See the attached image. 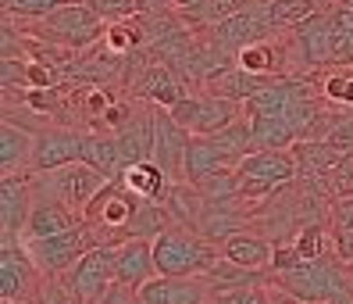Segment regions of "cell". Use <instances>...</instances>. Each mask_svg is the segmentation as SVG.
<instances>
[{
	"instance_id": "12",
	"label": "cell",
	"mask_w": 353,
	"mask_h": 304,
	"mask_svg": "<svg viewBox=\"0 0 353 304\" xmlns=\"http://www.w3.org/2000/svg\"><path fill=\"white\" fill-rule=\"evenodd\" d=\"M90 133L93 129H75V126H47L36 133V147H32V172H50L61 165H75L86 161L90 151Z\"/></svg>"
},
{
	"instance_id": "3",
	"label": "cell",
	"mask_w": 353,
	"mask_h": 304,
	"mask_svg": "<svg viewBox=\"0 0 353 304\" xmlns=\"http://www.w3.org/2000/svg\"><path fill=\"white\" fill-rule=\"evenodd\" d=\"M296 182L293 151H254L236 165V193L239 200H268L279 190Z\"/></svg>"
},
{
	"instance_id": "43",
	"label": "cell",
	"mask_w": 353,
	"mask_h": 304,
	"mask_svg": "<svg viewBox=\"0 0 353 304\" xmlns=\"http://www.w3.org/2000/svg\"><path fill=\"white\" fill-rule=\"evenodd\" d=\"M346 272H350V279H353V261H350V265H346Z\"/></svg>"
},
{
	"instance_id": "4",
	"label": "cell",
	"mask_w": 353,
	"mask_h": 304,
	"mask_svg": "<svg viewBox=\"0 0 353 304\" xmlns=\"http://www.w3.org/2000/svg\"><path fill=\"white\" fill-rule=\"evenodd\" d=\"M29 179H32V193L54 197L79 215L86 211L90 200L111 182V175L100 172L97 165H90V161H75V165H61V169H50V172H32Z\"/></svg>"
},
{
	"instance_id": "23",
	"label": "cell",
	"mask_w": 353,
	"mask_h": 304,
	"mask_svg": "<svg viewBox=\"0 0 353 304\" xmlns=\"http://www.w3.org/2000/svg\"><path fill=\"white\" fill-rule=\"evenodd\" d=\"M272 254H275V240L254 236V233H236L221 243V258H228L232 265H243L250 272H268L272 276Z\"/></svg>"
},
{
	"instance_id": "24",
	"label": "cell",
	"mask_w": 353,
	"mask_h": 304,
	"mask_svg": "<svg viewBox=\"0 0 353 304\" xmlns=\"http://www.w3.org/2000/svg\"><path fill=\"white\" fill-rule=\"evenodd\" d=\"M272 79H264V75H254V72H246L239 65H225L218 68L214 75H207V83L203 90L207 93H214V97H225V100H236V104H243V100H250L261 86H268Z\"/></svg>"
},
{
	"instance_id": "34",
	"label": "cell",
	"mask_w": 353,
	"mask_h": 304,
	"mask_svg": "<svg viewBox=\"0 0 353 304\" xmlns=\"http://www.w3.org/2000/svg\"><path fill=\"white\" fill-rule=\"evenodd\" d=\"M4 11L11 18H26V22H39V18H47L54 11H61L65 4H79V0H0Z\"/></svg>"
},
{
	"instance_id": "26",
	"label": "cell",
	"mask_w": 353,
	"mask_h": 304,
	"mask_svg": "<svg viewBox=\"0 0 353 304\" xmlns=\"http://www.w3.org/2000/svg\"><path fill=\"white\" fill-rule=\"evenodd\" d=\"M328 36H332V65H353V0L328 4Z\"/></svg>"
},
{
	"instance_id": "39",
	"label": "cell",
	"mask_w": 353,
	"mask_h": 304,
	"mask_svg": "<svg viewBox=\"0 0 353 304\" xmlns=\"http://www.w3.org/2000/svg\"><path fill=\"white\" fill-rule=\"evenodd\" d=\"M332 251H336V258L343 261V265H350L353 261V229L332 233Z\"/></svg>"
},
{
	"instance_id": "18",
	"label": "cell",
	"mask_w": 353,
	"mask_h": 304,
	"mask_svg": "<svg viewBox=\"0 0 353 304\" xmlns=\"http://www.w3.org/2000/svg\"><path fill=\"white\" fill-rule=\"evenodd\" d=\"M293 161H296V179L300 182H310V187H328L332 172L339 165V151L325 144V140H296L293 147Z\"/></svg>"
},
{
	"instance_id": "17",
	"label": "cell",
	"mask_w": 353,
	"mask_h": 304,
	"mask_svg": "<svg viewBox=\"0 0 353 304\" xmlns=\"http://www.w3.org/2000/svg\"><path fill=\"white\" fill-rule=\"evenodd\" d=\"M236 161L221 151V144L214 136H190V147H185V182L190 187H203L211 175L232 172Z\"/></svg>"
},
{
	"instance_id": "31",
	"label": "cell",
	"mask_w": 353,
	"mask_h": 304,
	"mask_svg": "<svg viewBox=\"0 0 353 304\" xmlns=\"http://www.w3.org/2000/svg\"><path fill=\"white\" fill-rule=\"evenodd\" d=\"M314 83L325 97V104L353 108V65H332V68H325L321 79L314 75Z\"/></svg>"
},
{
	"instance_id": "42",
	"label": "cell",
	"mask_w": 353,
	"mask_h": 304,
	"mask_svg": "<svg viewBox=\"0 0 353 304\" xmlns=\"http://www.w3.org/2000/svg\"><path fill=\"white\" fill-rule=\"evenodd\" d=\"M328 304H353V294H346V297H336V301H328Z\"/></svg>"
},
{
	"instance_id": "14",
	"label": "cell",
	"mask_w": 353,
	"mask_h": 304,
	"mask_svg": "<svg viewBox=\"0 0 353 304\" xmlns=\"http://www.w3.org/2000/svg\"><path fill=\"white\" fill-rule=\"evenodd\" d=\"M185 147H190V133L172 118L168 108H154V161L168 172L172 182H185Z\"/></svg>"
},
{
	"instance_id": "35",
	"label": "cell",
	"mask_w": 353,
	"mask_h": 304,
	"mask_svg": "<svg viewBox=\"0 0 353 304\" xmlns=\"http://www.w3.org/2000/svg\"><path fill=\"white\" fill-rule=\"evenodd\" d=\"M82 4H90L103 22H121V18L139 15V0H82Z\"/></svg>"
},
{
	"instance_id": "20",
	"label": "cell",
	"mask_w": 353,
	"mask_h": 304,
	"mask_svg": "<svg viewBox=\"0 0 353 304\" xmlns=\"http://www.w3.org/2000/svg\"><path fill=\"white\" fill-rule=\"evenodd\" d=\"M82 226V215L72 211L68 205H61L54 197H39L32 193V211H29V222H26V233L22 240H36V236H57V233H68Z\"/></svg>"
},
{
	"instance_id": "40",
	"label": "cell",
	"mask_w": 353,
	"mask_h": 304,
	"mask_svg": "<svg viewBox=\"0 0 353 304\" xmlns=\"http://www.w3.org/2000/svg\"><path fill=\"white\" fill-rule=\"evenodd\" d=\"M139 301V290H132V287H125V283H114V287L103 294V301L100 304H136Z\"/></svg>"
},
{
	"instance_id": "21",
	"label": "cell",
	"mask_w": 353,
	"mask_h": 304,
	"mask_svg": "<svg viewBox=\"0 0 353 304\" xmlns=\"http://www.w3.org/2000/svg\"><path fill=\"white\" fill-rule=\"evenodd\" d=\"M32 211V179L29 175H4L0 182V218L4 236H22Z\"/></svg>"
},
{
	"instance_id": "1",
	"label": "cell",
	"mask_w": 353,
	"mask_h": 304,
	"mask_svg": "<svg viewBox=\"0 0 353 304\" xmlns=\"http://www.w3.org/2000/svg\"><path fill=\"white\" fill-rule=\"evenodd\" d=\"M154 261L157 276H207L221 261V247L190 226H172L154 240Z\"/></svg>"
},
{
	"instance_id": "13",
	"label": "cell",
	"mask_w": 353,
	"mask_h": 304,
	"mask_svg": "<svg viewBox=\"0 0 353 304\" xmlns=\"http://www.w3.org/2000/svg\"><path fill=\"white\" fill-rule=\"evenodd\" d=\"M39 272L32 254L26 251V240L22 236H4L0 243V301H26L32 297Z\"/></svg>"
},
{
	"instance_id": "5",
	"label": "cell",
	"mask_w": 353,
	"mask_h": 304,
	"mask_svg": "<svg viewBox=\"0 0 353 304\" xmlns=\"http://www.w3.org/2000/svg\"><path fill=\"white\" fill-rule=\"evenodd\" d=\"M143 200L125 187L121 179H111L108 187H103L90 205L82 211V222L90 226L93 233V243H108V247H118V243H125V226L132 222L136 208Z\"/></svg>"
},
{
	"instance_id": "32",
	"label": "cell",
	"mask_w": 353,
	"mask_h": 304,
	"mask_svg": "<svg viewBox=\"0 0 353 304\" xmlns=\"http://www.w3.org/2000/svg\"><path fill=\"white\" fill-rule=\"evenodd\" d=\"M243 8V0H200L196 8L190 11H179L182 15V22L190 26V29H218L225 18H232L236 11Z\"/></svg>"
},
{
	"instance_id": "38",
	"label": "cell",
	"mask_w": 353,
	"mask_h": 304,
	"mask_svg": "<svg viewBox=\"0 0 353 304\" xmlns=\"http://www.w3.org/2000/svg\"><path fill=\"white\" fill-rule=\"evenodd\" d=\"M300 254H296V247L293 243H282V240H275V254H272V276H282V272H289V269H296L300 265Z\"/></svg>"
},
{
	"instance_id": "29",
	"label": "cell",
	"mask_w": 353,
	"mask_h": 304,
	"mask_svg": "<svg viewBox=\"0 0 353 304\" xmlns=\"http://www.w3.org/2000/svg\"><path fill=\"white\" fill-rule=\"evenodd\" d=\"M236 65L254 72V75H264V79H275V75H289L282 68V54L275 47V39H257V44H246L239 54H236Z\"/></svg>"
},
{
	"instance_id": "15",
	"label": "cell",
	"mask_w": 353,
	"mask_h": 304,
	"mask_svg": "<svg viewBox=\"0 0 353 304\" xmlns=\"http://www.w3.org/2000/svg\"><path fill=\"white\" fill-rule=\"evenodd\" d=\"M143 304H211V287L203 276H154L139 287Z\"/></svg>"
},
{
	"instance_id": "22",
	"label": "cell",
	"mask_w": 353,
	"mask_h": 304,
	"mask_svg": "<svg viewBox=\"0 0 353 304\" xmlns=\"http://www.w3.org/2000/svg\"><path fill=\"white\" fill-rule=\"evenodd\" d=\"M32 147H36V133L4 118V126H0V172L32 175Z\"/></svg>"
},
{
	"instance_id": "33",
	"label": "cell",
	"mask_w": 353,
	"mask_h": 304,
	"mask_svg": "<svg viewBox=\"0 0 353 304\" xmlns=\"http://www.w3.org/2000/svg\"><path fill=\"white\" fill-rule=\"evenodd\" d=\"M268 4H272L275 29H296L321 11V0H268Z\"/></svg>"
},
{
	"instance_id": "28",
	"label": "cell",
	"mask_w": 353,
	"mask_h": 304,
	"mask_svg": "<svg viewBox=\"0 0 353 304\" xmlns=\"http://www.w3.org/2000/svg\"><path fill=\"white\" fill-rule=\"evenodd\" d=\"M203 279L211 287V297H218V294H232V290H246V287H261V283H268V272H250V269L232 265L228 258H221Z\"/></svg>"
},
{
	"instance_id": "8",
	"label": "cell",
	"mask_w": 353,
	"mask_h": 304,
	"mask_svg": "<svg viewBox=\"0 0 353 304\" xmlns=\"http://www.w3.org/2000/svg\"><path fill=\"white\" fill-rule=\"evenodd\" d=\"M90 247H97V243H93V233H90L86 222L68 229V233H57V236L26 240V251L32 254V261H36V269L43 272V279H65Z\"/></svg>"
},
{
	"instance_id": "10",
	"label": "cell",
	"mask_w": 353,
	"mask_h": 304,
	"mask_svg": "<svg viewBox=\"0 0 353 304\" xmlns=\"http://www.w3.org/2000/svg\"><path fill=\"white\" fill-rule=\"evenodd\" d=\"M118 283L114 276V247L108 243H97L82 254V261L65 276V294L82 301V304H100L103 294Z\"/></svg>"
},
{
	"instance_id": "41",
	"label": "cell",
	"mask_w": 353,
	"mask_h": 304,
	"mask_svg": "<svg viewBox=\"0 0 353 304\" xmlns=\"http://www.w3.org/2000/svg\"><path fill=\"white\" fill-rule=\"evenodd\" d=\"M54 304H82V301H75V297H68V294H61Z\"/></svg>"
},
{
	"instance_id": "6",
	"label": "cell",
	"mask_w": 353,
	"mask_h": 304,
	"mask_svg": "<svg viewBox=\"0 0 353 304\" xmlns=\"http://www.w3.org/2000/svg\"><path fill=\"white\" fill-rule=\"evenodd\" d=\"M275 29V18H272V4L268 0H243V8L225 18V22L211 32V39L207 44L214 47L218 57H225L228 65H236V54L246 47V44H257V39H272Z\"/></svg>"
},
{
	"instance_id": "36",
	"label": "cell",
	"mask_w": 353,
	"mask_h": 304,
	"mask_svg": "<svg viewBox=\"0 0 353 304\" xmlns=\"http://www.w3.org/2000/svg\"><path fill=\"white\" fill-rule=\"evenodd\" d=\"M328 226H332V233L353 229V193L328 200Z\"/></svg>"
},
{
	"instance_id": "44",
	"label": "cell",
	"mask_w": 353,
	"mask_h": 304,
	"mask_svg": "<svg viewBox=\"0 0 353 304\" xmlns=\"http://www.w3.org/2000/svg\"><path fill=\"white\" fill-rule=\"evenodd\" d=\"M136 304H143V301H136Z\"/></svg>"
},
{
	"instance_id": "2",
	"label": "cell",
	"mask_w": 353,
	"mask_h": 304,
	"mask_svg": "<svg viewBox=\"0 0 353 304\" xmlns=\"http://www.w3.org/2000/svg\"><path fill=\"white\" fill-rule=\"evenodd\" d=\"M285 294H293L303 304H328L336 297L353 294V279L346 272V265L336 258V251L318 258V261H300L296 269H289L282 276H272Z\"/></svg>"
},
{
	"instance_id": "7",
	"label": "cell",
	"mask_w": 353,
	"mask_h": 304,
	"mask_svg": "<svg viewBox=\"0 0 353 304\" xmlns=\"http://www.w3.org/2000/svg\"><path fill=\"white\" fill-rule=\"evenodd\" d=\"M39 39H50L54 47H65V50H90L97 47L103 32H108V22L90 8V4H65L61 11L47 15L36 22Z\"/></svg>"
},
{
	"instance_id": "30",
	"label": "cell",
	"mask_w": 353,
	"mask_h": 304,
	"mask_svg": "<svg viewBox=\"0 0 353 304\" xmlns=\"http://www.w3.org/2000/svg\"><path fill=\"white\" fill-rule=\"evenodd\" d=\"M172 226H179V222H175V215L168 208L143 200V205L136 208V215H132V222L125 226V236L129 240H157L164 229H172Z\"/></svg>"
},
{
	"instance_id": "19",
	"label": "cell",
	"mask_w": 353,
	"mask_h": 304,
	"mask_svg": "<svg viewBox=\"0 0 353 304\" xmlns=\"http://www.w3.org/2000/svg\"><path fill=\"white\" fill-rule=\"evenodd\" d=\"M114 276L118 283L139 290L143 283H150L157 276V261H154V240H125L114 247Z\"/></svg>"
},
{
	"instance_id": "11",
	"label": "cell",
	"mask_w": 353,
	"mask_h": 304,
	"mask_svg": "<svg viewBox=\"0 0 353 304\" xmlns=\"http://www.w3.org/2000/svg\"><path fill=\"white\" fill-rule=\"evenodd\" d=\"M139 54H143V50H139ZM125 79H129L132 93H136L139 100H147V104H154V108H175L179 100L190 93L185 79L168 65V61H161V57H154V61H143V57H139V65L129 68Z\"/></svg>"
},
{
	"instance_id": "25",
	"label": "cell",
	"mask_w": 353,
	"mask_h": 304,
	"mask_svg": "<svg viewBox=\"0 0 353 304\" xmlns=\"http://www.w3.org/2000/svg\"><path fill=\"white\" fill-rule=\"evenodd\" d=\"M118 179L125 182V187H129L139 200H150V205H161V200L168 197V190H172L168 172H164L154 158H150V161H139V165H129Z\"/></svg>"
},
{
	"instance_id": "9",
	"label": "cell",
	"mask_w": 353,
	"mask_h": 304,
	"mask_svg": "<svg viewBox=\"0 0 353 304\" xmlns=\"http://www.w3.org/2000/svg\"><path fill=\"white\" fill-rule=\"evenodd\" d=\"M172 118L179 126L190 133V136H211L243 115V104L236 100H225V97H214V93H185L175 108H168Z\"/></svg>"
},
{
	"instance_id": "27",
	"label": "cell",
	"mask_w": 353,
	"mask_h": 304,
	"mask_svg": "<svg viewBox=\"0 0 353 304\" xmlns=\"http://www.w3.org/2000/svg\"><path fill=\"white\" fill-rule=\"evenodd\" d=\"M100 44L118 57H132L136 50L147 47V26H143L139 15L121 18V22H108V32H103Z\"/></svg>"
},
{
	"instance_id": "45",
	"label": "cell",
	"mask_w": 353,
	"mask_h": 304,
	"mask_svg": "<svg viewBox=\"0 0 353 304\" xmlns=\"http://www.w3.org/2000/svg\"><path fill=\"white\" fill-rule=\"evenodd\" d=\"M321 4H325V0H321Z\"/></svg>"
},
{
	"instance_id": "16",
	"label": "cell",
	"mask_w": 353,
	"mask_h": 304,
	"mask_svg": "<svg viewBox=\"0 0 353 304\" xmlns=\"http://www.w3.org/2000/svg\"><path fill=\"white\" fill-rule=\"evenodd\" d=\"M293 54L300 68H332V36H328V8L293 29Z\"/></svg>"
},
{
	"instance_id": "37",
	"label": "cell",
	"mask_w": 353,
	"mask_h": 304,
	"mask_svg": "<svg viewBox=\"0 0 353 304\" xmlns=\"http://www.w3.org/2000/svg\"><path fill=\"white\" fill-rule=\"evenodd\" d=\"M211 304H272V290H268V283H261V287L218 294V297H211Z\"/></svg>"
}]
</instances>
